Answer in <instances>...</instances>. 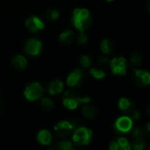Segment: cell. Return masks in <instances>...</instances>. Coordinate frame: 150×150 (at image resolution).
Segmentation results:
<instances>
[{"mask_svg":"<svg viewBox=\"0 0 150 150\" xmlns=\"http://www.w3.org/2000/svg\"><path fill=\"white\" fill-rule=\"evenodd\" d=\"M37 139L42 145H49L51 141V133L48 130H42L37 134Z\"/></svg>","mask_w":150,"mask_h":150,"instance_id":"cell-16","label":"cell"},{"mask_svg":"<svg viewBox=\"0 0 150 150\" xmlns=\"http://www.w3.org/2000/svg\"><path fill=\"white\" fill-rule=\"evenodd\" d=\"M110 150H124L117 141H112L110 145Z\"/></svg>","mask_w":150,"mask_h":150,"instance_id":"cell-29","label":"cell"},{"mask_svg":"<svg viewBox=\"0 0 150 150\" xmlns=\"http://www.w3.org/2000/svg\"><path fill=\"white\" fill-rule=\"evenodd\" d=\"M25 25L28 30L31 33H38L42 31L45 27L43 21L38 16H31L28 18Z\"/></svg>","mask_w":150,"mask_h":150,"instance_id":"cell-8","label":"cell"},{"mask_svg":"<svg viewBox=\"0 0 150 150\" xmlns=\"http://www.w3.org/2000/svg\"><path fill=\"white\" fill-rule=\"evenodd\" d=\"M71 150H78V149H76L75 147H71Z\"/></svg>","mask_w":150,"mask_h":150,"instance_id":"cell-36","label":"cell"},{"mask_svg":"<svg viewBox=\"0 0 150 150\" xmlns=\"http://www.w3.org/2000/svg\"><path fill=\"white\" fill-rule=\"evenodd\" d=\"M100 48H101V50L103 53L108 55V54H110L113 50H114V44L108 39H104L103 40V42H101V45H100Z\"/></svg>","mask_w":150,"mask_h":150,"instance_id":"cell-18","label":"cell"},{"mask_svg":"<svg viewBox=\"0 0 150 150\" xmlns=\"http://www.w3.org/2000/svg\"><path fill=\"white\" fill-rule=\"evenodd\" d=\"M132 117L135 118V119H139V118L140 117V114H139V112L137 111V110H134L133 113L132 114Z\"/></svg>","mask_w":150,"mask_h":150,"instance_id":"cell-31","label":"cell"},{"mask_svg":"<svg viewBox=\"0 0 150 150\" xmlns=\"http://www.w3.org/2000/svg\"><path fill=\"white\" fill-rule=\"evenodd\" d=\"M118 106L122 111L130 115H132L135 110L133 103L126 98H121L118 102Z\"/></svg>","mask_w":150,"mask_h":150,"instance_id":"cell-15","label":"cell"},{"mask_svg":"<svg viewBox=\"0 0 150 150\" xmlns=\"http://www.w3.org/2000/svg\"><path fill=\"white\" fill-rule=\"evenodd\" d=\"M147 7H148L149 11H150V0H148V3H147Z\"/></svg>","mask_w":150,"mask_h":150,"instance_id":"cell-34","label":"cell"},{"mask_svg":"<svg viewBox=\"0 0 150 150\" xmlns=\"http://www.w3.org/2000/svg\"><path fill=\"white\" fill-rule=\"evenodd\" d=\"M131 62L133 65H139L142 62V57L139 52H134L131 56Z\"/></svg>","mask_w":150,"mask_h":150,"instance_id":"cell-25","label":"cell"},{"mask_svg":"<svg viewBox=\"0 0 150 150\" xmlns=\"http://www.w3.org/2000/svg\"><path fill=\"white\" fill-rule=\"evenodd\" d=\"M12 65L16 70H24L28 66V59L22 55H16L12 58Z\"/></svg>","mask_w":150,"mask_h":150,"instance_id":"cell-13","label":"cell"},{"mask_svg":"<svg viewBox=\"0 0 150 150\" xmlns=\"http://www.w3.org/2000/svg\"><path fill=\"white\" fill-rule=\"evenodd\" d=\"M106 1H108V2H110V1H113V0H106Z\"/></svg>","mask_w":150,"mask_h":150,"instance_id":"cell-37","label":"cell"},{"mask_svg":"<svg viewBox=\"0 0 150 150\" xmlns=\"http://www.w3.org/2000/svg\"><path fill=\"white\" fill-rule=\"evenodd\" d=\"M109 64L113 74L125 75L126 73V60L125 57H114Z\"/></svg>","mask_w":150,"mask_h":150,"instance_id":"cell-7","label":"cell"},{"mask_svg":"<svg viewBox=\"0 0 150 150\" xmlns=\"http://www.w3.org/2000/svg\"><path fill=\"white\" fill-rule=\"evenodd\" d=\"M91 136H92V132L90 129L81 126L73 132L72 139L77 146H83L89 143Z\"/></svg>","mask_w":150,"mask_h":150,"instance_id":"cell-5","label":"cell"},{"mask_svg":"<svg viewBox=\"0 0 150 150\" xmlns=\"http://www.w3.org/2000/svg\"><path fill=\"white\" fill-rule=\"evenodd\" d=\"M41 106L45 110H50L54 106V103L49 97H42L41 98Z\"/></svg>","mask_w":150,"mask_h":150,"instance_id":"cell-22","label":"cell"},{"mask_svg":"<svg viewBox=\"0 0 150 150\" xmlns=\"http://www.w3.org/2000/svg\"><path fill=\"white\" fill-rule=\"evenodd\" d=\"M109 63H110V60L107 57H100L98 60V64L101 65H104V64H109Z\"/></svg>","mask_w":150,"mask_h":150,"instance_id":"cell-30","label":"cell"},{"mask_svg":"<svg viewBox=\"0 0 150 150\" xmlns=\"http://www.w3.org/2000/svg\"><path fill=\"white\" fill-rule=\"evenodd\" d=\"M44 89L42 88V86L37 82H32L29 85H28L24 90V96L27 100L34 102L36 100H39L42 97Z\"/></svg>","mask_w":150,"mask_h":150,"instance_id":"cell-4","label":"cell"},{"mask_svg":"<svg viewBox=\"0 0 150 150\" xmlns=\"http://www.w3.org/2000/svg\"><path fill=\"white\" fill-rule=\"evenodd\" d=\"M71 23L80 32H85L92 24L90 12L86 8H76L71 15Z\"/></svg>","mask_w":150,"mask_h":150,"instance_id":"cell-1","label":"cell"},{"mask_svg":"<svg viewBox=\"0 0 150 150\" xmlns=\"http://www.w3.org/2000/svg\"><path fill=\"white\" fill-rule=\"evenodd\" d=\"M44 17L46 20L50 21H55L59 18V12L55 9H50L47 10L44 13Z\"/></svg>","mask_w":150,"mask_h":150,"instance_id":"cell-20","label":"cell"},{"mask_svg":"<svg viewBox=\"0 0 150 150\" xmlns=\"http://www.w3.org/2000/svg\"><path fill=\"white\" fill-rule=\"evenodd\" d=\"M77 42L80 45H84L88 42V36L85 32H81L80 35L77 36Z\"/></svg>","mask_w":150,"mask_h":150,"instance_id":"cell-27","label":"cell"},{"mask_svg":"<svg viewBox=\"0 0 150 150\" xmlns=\"http://www.w3.org/2000/svg\"><path fill=\"white\" fill-rule=\"evenodd\" d=\"M82 114L87 118H93L97 115V109L93 105H88L86 103V105L82 108Z\"/></svg>","mask_w":150,"mask_h":150,"instance_id":"cell-17","label":"cell"},{"mask_svg":"<svg viewBox=\"0 0 150 150\" xmlns=\"http://www.w3.org/2000/svg\"><path fill=\"white\" fill-rule=\"evenodd\" d=\"M56 146L57 147L58 150H71L72 145L69 140H62L58 142V144L56 145Z\"/></svg>","mask_w":150,"mask_h":150,"instance_id":"cell-24","label":"cell"},{"mask_svg":"<svg viewBox=\"0 0 150 150\" xmlns=\"http://www.w3.org/2000/svg\"><path fill=\"white\" fill-rule=\"evenodd\" d=\"M87 78V73L83 69L76 68L71 71L66 78V85L70 88L81 86Z\"/></svg>","mask_w":150,"mask_h":150,"instance_id":"cell-3","label":"cell"},{"mask_svg":"<svg viewBox=\"0 0 150 150\" xmlns=\"http://www.w3.org/2000/svg\"><path fill=\"white\" fill-rule=\"evenodd\" d=\"M50 150H58L57 149V146H52V147H50Z\"/></svg>","mask_w":150,"mask_h":150,"instance_id":"cell-33","label":"cell"},{"mask_svg":"<svg viewBox=\"0 0 150 150\" xmlns=\"http://www.w3.org/2000/svg\"><path fill=\"white\" fill-rule=\"evenodd\" d=\"M134 82L139 87H145L150 84V73L146 71L134 69Z\"/></svg>","mask_w":150,"mask_h":150,"instance_id":"cell-10","label":"cell"},{"mask_svg":"<svg viewBox=\"0 0 150 150\" xmlns=\"http://www.w3.org/2000/svg\"><path fill=\"white\" fill-rule=\"evenodd\" d=\"M42 49V43L39 39L30 38L28 39L24 46V51L28 56L36 57L38 56Z\"/></svg>","mask_w":150,"mask_h":150,"instance_id":"cell-6","label":"cell"},{"mask_svg":"<svg viewBox=\"0 0 150 150\" xmlns=\"http://www.w3.org/2000/svg\"><path fill=\"white\" fill-rule=\"evenodd\" d=\"M144 134H145V131H144L142 128L138 127V128H136V129L133 131V132H132V137H133V138H139V137H142Z\"/></svg>","mask_w":150,"mask_h":150,"instance_id":"cell-28","label":"cell"},{"mask_svg":"<svg viewBox=\"0 0 150 150\" xmlns=\"http://www.w3.org/2000/svg\"><path fill=\"white\" fill-rule=\"evenodd\" d=\"M146 131L150 132V123H148L147 125H146Z\"/></svg>","mask_w":150,"mask_h":150,"instance_id":"cell-32","label":"cell"},{"mask_svg":"<svg viewBox=\"0 0 150 150\" xmlns=\"http://www.w3.org/2000/svg\"><path fill=\"white\" fill-rule=\"evenodd\" d=\"M148 114H149V116H150V105H149V107H148Z\"/></svg>","mask_w":150,"mask_h":150,"instance_id":"cell-35","label":"cell"},{"mask_svg":"<svg viewBox=\"0 0 150 150\" xmlns=\"http://www.w3.org/2000/svg\"><path fill=\"white\" fill-rule=\"evenodd\" d=\"M74 41V33L71 30L63 31L58 36V42L64 45H70Z\"/></svg>","mask_w":150,"mask_h":150,"instance_id":"cell-14","label":"cell"},{"mask_svg":"<svg viewBox=\"0 0 150 150\" xmlns=\"http://www.w3.org/2000/svg\"><path fill=\"white\" fill-rule=\"evenodd\" d=\"M80 63L83 68H88L92 64V59L88 55H82L80 57Z\"/></svg>","mask_w":150,"mask_h":150,"instance_id":"cell-23","label":"cell"},{"mask_svg":"<svg viewBox=\"0 0 150 150\" xmlns=\"http://www.w3.org/2000/svg\"><path fill=\"white\" fill-rule=\"evenodd\" d=\"M74 128V125L68 121H61L55 126L56 134L59 138H66L71 133Z\"/></svg>","mask_w":150,"mask_h":150,"instance_id":"cell-9","label":"cell"},{"mask_svg":"<svg viewBox=\"0 0 150 150\" xmlns=\"http://www.w3.org/2000/svg\"><path fill=\"white\" fill-rule=\"evenodd\" d=\"M64 90V82L58 79L51 81L48 85V93L51 96L58 95Z\"/></svg>","mask_w":150,"mask_h":150,"instance_id":"cell-12","label":"cell"},{"mask_svg":"<svg viewBox=\"0 0 150 150\" xmlns=\"http://www.w3.org/2000/svg\"><path fill=\"white\" fill-rule=\"evenodd\" d=\"M117 143L122 146L124 150H131V145L129 144L128 140L125 138H120L117 139Z\"/></svg>","mask_w":150,"mask_h":150,"instance_id":"cell-26","label":"cell"},{"mask_svg":"<svg viewBox=\"0 0 150 150\" xmlns=\"http://www.w3.org/2000/svg\"><path fill=\"white\" fill-rule=\"evenodd\" d=\"M145 144H146V141L142 137L134 138L133 142H132V146L134 150H143L145 147Z\"/></svg>","mask_w":150,"mask_h":150,"instance_id":"cell-21","label":"cell"},{"mask_svg":"<svg viewBox=\"0 0 150 150\" xmlns=\"http://www.w3.org/2000/svg\"><path fill=\"white\" fill-rule=\"evenodd\" d=\"M91 101L88 96H81L76 91L68 90L64 94L63 104L68 110H75L81 103H88Z\"/></svg>","mask_w":150,"mask_h":150,"instance_id":"cell-2","label":"cell"},{"mask_svg":"<svg viewBox=\"0 0 150 150\" xmlns=\"http://www.w3.org/2000/svg\"><path fill=\"white\" fill-rule=\"evenodd\" d=\"M89 72H90V74L92 75V76L96 80H102L106 76L105 71L103 69H100V68H97V67L91 68Z\"/></svg>","mask_w":150,"mask_h":150,"instance_id":"cell-19","label":"cell"},{"mask_svg":"<svg viewBox=\"0 0 150 150\" xmlns=\"http://www.w3.org/2000/svg\"><path fill=\"white\" fill-rule=\"evenodd\" d=\"M115 127L118 132H127L132 127V120L129 117H121L116 121Z\"/></svg>","mask_w":150,"mask_h":150,"instance_id":"cell-11","label":"cell"}]
</instances>
